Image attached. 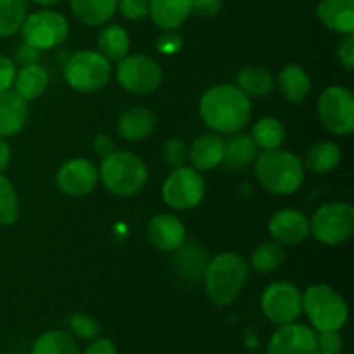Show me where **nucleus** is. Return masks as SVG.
I'll return each instance as SVG.
<instances>
[{"instance_id": "nucleus-32", "label": "nucleus", "mask_w": 354, "mask_h": 354, "mask_svg": "<svg viewBox=\"0 0 354 354\" xmlns=\"http://www.w3.org/2000/svg\"><path fill=\"white\" fill-rule=\"evenodd\" d=\"M28 12V0H0V37L16 35Z\"/></svg>"}, {"instance_id": "nucleus-4", "label": "nucleus", "mask_w": 354, "mask_h": 354, "mask_svg": "<svg viewBox=\"0 0 354 354\" xmlns=\"http://www.w3.org/2000/svg\"><path fill=\"white\" fill-rule=\"evenodd\" d=\"M99 176L109 192L116 196H135L145 187L149 173L138 156L127 151H114L102 158Z\"/></svg>"}, {"instance_id": "nucleus-20", "label": "nucleus", "mask_w": 354, "mask_h": 354, "mask_svg": "<svg viewBox=\"0 0 354 354\" xmlns=\"http://www.w3.org/2000/svg\"><path fill=\"white\" fill-rule=\"evenodd\" d=\"M317 12L322 23L335 33L354 31V0H322Z\"/></svg>"}, {"instance_id": "nucleus-28", "label": "nucleus", "mask_w": 354, "mask_h": 354, "mask_svg": "<svg viewBox=\"0 0 354 354\" xmlns=\"http://www.w3.org/2000/svg\"><path fill=\"white\" fill-rule=\"evenodd\" d=\"M31 354H80V346L69 332L50 330L37 339Z\"/></svg>"}, {"instance_id": "nucleus-7", "label": "nucleus", "mask_w": 354, "mask_h": 354, "mask_svg": "<svg viewBox=\"0 0 354 354\" xmlns=\"http://www.w3.org/2000/svg\"><path fill=\"white\" fill-rule=\"evenodd\" d=\"M24 45L40 50H50L64 44L69 33V24L62 14L55 10H38L24 17L23 26Z\"/></svg>"}, {"instance_id": "nucleus-31", "label": "nucleus", "mask_w": 354, "mask_h": 354, "mask_svg": "<svg viewBox=\"0 0 354 354\" xmlns=\"http://www.w3.org/2000/svg\"><path fill=\"white\" fill-rule=\"evenodd\" d=\"M341 161V149L334 142H320L308 151L306 168L313 173H327Z\"/></svg>"}, {"instance_id": "nucleus-2", "label": "nucleus", "mask_w": 354, "mask_h": 354, "mask_svg": "<svg viewBox=\"0 0 354 354\" xmlns=\"http://www.w3.org/2000/svg\"><path fill=\"white\" fill-rule=\"evenodd\" d=\"M249 277V266L237 252H223L207 261L204 283L211 303L230 306L244 289Z\"/></svg>"}, {"instance_id": "nucleus-25", "label": "nucleus", "mask_w": 354, "mask_h": 354, "mask_svg": "<svg viewBox=\"0 0 354 354\" xmlns=\"http://www.w3.org/2000/svg\"><path fill=\"white\" fill-rule=\"evenodd\" d=\"M280 92L289 102L299 104L308 97L311 90V80L301 66L289 64L279 75Z\"/></svg>"}, {"instance_id": "nucleus-15", "label": "nucleus", "mask_w": 354, "mask_h": 354, "mask_svg": "<svg viewBox=\"0 0 354 354\" xmlns=\"http://www.w3.org/2000/svg\"><path fill=\"white\" fill-rule=\"evenodd\" d=\"M268 230L279 244L296 245L310 235V220L297 209H282L273 214Z\"/></svg>"}, {"instance_id": "nucleus-43", "label": "nucleus", "mask_w": 354, "mask_h": 354, "mask_svg": "<svg viewBox=\"0 0 354 354\" xmlns=\"http://www.w3.org/2000/svg\"><path fill=\"white\" fill-rule=\"evenodd\" d=\"M93 149H95V152L100 156V158H106V156H109L111 152H114V140L109 137V135L100 133L93 138Z\"/></svg>"}, {"instance_id": "nucleus-13", "label": "nucleus", "mask_w": 354, "mask_h": 354, "mask_svg": "<svg viewBox=\"0 0 354 354\" xmlns=\"http://www.w3.org/2000/svg\"><path fill=\"white\" fill-rule=\"evenodd\" d=\"M266 354H322L318 349L317 334L308 325L287 324L280 325L272 335Z\"/></svg>"}, {"instance_id": "nucleus-18", "label": "nucleus", "mask_w": 354, "mask_h": 354, "mask_svg": "<svg viewBox=\"0 0 354 354\" xmlns=\"http://www.w3.org/2000/svg\"><path fill=\"white\" fill-rule=\"evenodd\" d=\"M192 14V0H149V16L162 30H176Z\"/></svg>"}, {"instance_id": "nucleus-11", "label": "nucleus", "mask_w": 354, "mask_h": 354, "mask_svg": "<svg viewBox=\"0 0 354 354\" xmlns=\"http://www.w3.org/2000/svg\"><path fill=\"white\" fill-rule=\"evenodd\" d=\"M206 183L199 171L189 166L175 168L162 185V199L173 209H190L203 201Z\"/></svg>"}, {"instance_id": "nucleus-27", "label": "nucleus", "mask_w": 354, "mask_h": 354, "mask_svg": "<svg viewBox=\"0 0 354 354\" xmlns=\"http://www.w3.org/2000/svg\"><path fill=\"white\" fill-rule=\"evenodd\" d=\"M176 268L180 275L185 277L187 280H197L204 275V270L207 266V256L197 244H187L183 242L176 249Z\"/></svg>"}, {"instance_id": "nucleus-37", "label": "nucleus", "mask_w": 354, "mask_h": 354, "mask_svg": "<svg viewBox=\"0 0 354 354\" xmlns=\"http://www.w3.org/2000/svg\"><path fill=\"white\" fill-rule=\"evenodd\" d=\"M118 9L127 19L140 21L149 14V0H118Z\"/></svg>"}, {"instance_id": "nucleus-19", "label": "nucleus", "mask_w": 354, "mask_h": 354, "mask_svg": "<svg viewBox=\"0 0 354 354\" xmlns=\"http://www.w3.org/2000/svg\"><path fill=\"white\" fill-rule=\"evenodd\" d=\"M28 116L26 100L12 90L0 92V138L19 133Z\"/></svg>"}, {"instance_id": "nucleus-44", "label": "nucleus", "mask_w": 354, "mask_h": 354, "mask_svg": "<svg viewBox=\"0 0 354 354\" xmlns=\"http://www.w3.org/2000/svg\"><path fill=\"white\" fill-rule=\"evenodd\" d=\"M83 354H118V351L113 341H109V339H97V341H93L86 348V351Z\"/></svg>"}, {"instance_id": "nucleus-3", "label": "nucleus", "mask_w": 354, "mask_h": 354, "mask_svg": "<svg viewBox=\"0 0 354 354\" xmlns=\"http://www.w3.org/2000/svg\"><path fill=\"white\" fill-rule=\"evenodd\" d=\"M254 171L263 189L277 196L294 194L304 180V165L301 159L282 149L263 151L256 156Z\"/></svg>"}, {"instance_id": "nucleus-6", "label": "nucleus", "mask_w": 354, "mask_h": 354, "mask_svg": "<svg viewBox=\"0 0 354 354\" xmlns=\"http://www.w3.org/2000/svg\"><path fill=\"white\" fill-rule=\"evenodd\" d=\"M64 78L68 85L78 92H95L109 82L111 64L100 52H76L66 62Z\"/></svg>"}, {"instance_id": "nucleus-30", "label": "nucleus", "mask_w": 354, "mask_h": 354, "mask_svg": "<svg viewBox=\"0 0 354 354\" xmlns=\"http://www.w3.org/2000/svg\"><path fill=\"white\" fill-rule=\"evenodd\" d=\"M251 137L259 149L273 151V149H279L286 140V128L277 118L266 116L254 124Z\"/></svg>"}, {"instance_id": "nucleus-12", "label": "nucleus", "mask_w": 354, "mask_h": 354, "mask_svg": "<svg viewBox=\"0 0 354 354\" xmlns=\"http://www.w3.org/2000/svg\"><path fill=\"white\" fill-rule=\"evenodd\" d=\"M261 308L272 324H294L303 311V294L294 283L275 282L263 292Z\"/></svg>"}, {"instance_id": "nucleus-36", "label": "nucleus", "mask_w": 354, "mask_h": 354, "mask_svg": "<svg viewBox=\"0 0 354 354\" xmlns=\"http://www.w3.org/2000/svg\"><path fill=\"white\" fill-rule=\"evenodd\" d=\"M162 159L171 168H182L189 161V147L185 142L178 140V138H169L162 145Z\"/></svg>"}, {"instance_id": "nucleus-16", "label": "nucleus", "mask_w": 354, "mask_h": 354, "mask_svg": "<svg viewBox=\"0 0 354 354\" xmlns=\"http://www.w3.org/2000/svg\"><path fill=\"white\" fill-rule=\"evenodd\" d=\"M147 239L156 249L176 251L185 242V227L173 214H158L149 221Z\"/></svg>"}, {"instance_id": "nucleus-26", "label": "nucleus", "mask_w": 354, "mask_h": 354, "mask_svg": "<svg viewBox=\"0 0 354 354\" xmlns=\"http://www.w3.org/2000/svg\"><path fill=\"white\" fill-rule=\"evenodd\" d=\"M130 50V38L127 30L120 24H109L99 35V52L107 61H118L127 57Z\"/></svg>"}, {"instance_id": "nucleus-10", "label": "nucleus", "mask_w": 354, "mask_h": 354, "mask_svg": "<svg viewBox=\"0 0 354 354\" xmlns=\"http://www.w3.org/2000/svg\"><path fill=\"white\" fill-rule=\"evenodd\" d=\"M318 114L327 130L348 135L354 130V97L346 86H328L318 100Z\"/></svg>"}, {"instance_id": "nucleus-38", "label": "nucleus", "mask_w": 354, "mask_h": 354, "mask_svg": "<svg viewBox=\"0 0 354 354\" xmlns=\"http://www.w3.org/2000/svg\"><path fill=\"white\" fill-rule=\"evenodd\" d=\"M317 342L322 354H341L344 348L339 330L320 332V335H317Z\"/></svg>"}, {"instance_id": "nucleus-47", "label": "nucleus", "mask_w": 354, "mask_h": 354, "mask_svg": "<svg viewBox=\"0 0 354 354\" xmlns=\"http://www.w3.org/2000/svg\"><path fill=\"white\" fill-rule=\"evenodd\" d=\"M33 2L40 3V6H54V3H59L61 0H33Z\"/></svg>"}, {"instance_id": "nucleus-42", "label": "nucleus", "mask_w": 354, "mask_h": 354, "mask_svg": "<svg viewBox=\"0 0 354 354\" xmlns=\"http://www.w3.org/2000/svg\"><path fill=\"white\" fill-rule=\"evenodd\" d=\"M182 45H183V41H182V37H180V35L166 33L158 40V50L162 52V54H166V55H171V54H176V52L182 48Z\"/></svg>"}, {"instance_id": "nucleus-45", "label": "nucleus", "mask_w": 354, "mask_h": 354, "mask_svg": "<svg viewBox=\"0 0 354 354\" xmlns=\"http://www.w3.org/2000/svg\"><path fill=\"white\" fill-rule=\"evenodd\" d=\"M16 61L19 62L21 66L35 64V62L38 61V50H37V48L28 47V45H24V47L17 48V52H16Z\"/></svg>"}, {"instance_id": "nucleus-9", "label": "nucleus", "mask_w": 354, "mask_h": 354, "mask_svg": "<svg viewBox=\"0 0 354 354\" xmlns=\"http://www.w3.org/2000/svg\"><path fill=\"white\" fill-rule=\"evenodd\" d=\"M116 78L124 90L137 95H149L161 85V66L154 59L142 54L127 55L120 61Z\"/></svg>"}, {"instance_id": "nucleus-29", "label": "nucleus", "mask_w": 354, "mask_h": 354, "mask_svg": "<svg viewBox=\"0 0 354 354\" xmlns=\"http://www.w3.org/2000/svg\"><path fill=\"white\" fill-rule=\"evenodd\" d=\"M237 86L252 97H265L273 90V76L261 66H249L237 75Z\"/></svg>"}, {"instance_id": "nucleus-8", "label": "nucleus", "mask_w": 354, "mask_h": 354, "mask_svg": "<svg viewBox=\"0 0 354 354\" xmlns=\"http://www.w3.org/2000/svg\"><path fill=\"white\" fill-rule=\"evenodd\" d=\"M310 232L325 245H339L354 232V209L351 204L330 203L322 206L310 221Z\"/></svg>"}, {"instance_id": "nucleus-17", "label": "nucleus", "mask_w": 354, "mask_h": 354, "mask_svg": "<svg viewBox=\"0 0 354 354\" xmlns=\"http://www.w3.org/2000/svg\"><path fill=\"white\" fill-rule=\"evenodd\" d=\"M225 140L216 133H204L194 140L189 149V161L197 171H207L223 161Z\"/></svg>"}, {"instance_id": "nucleus-23", "label": "nucleus", "mask_w": 354, "mask_h": 354, "mask_svg": "<svg viewBox=\"0 0 354 354\" xmlns=\"http://www.w3.org/2000/svg\"><path fill=\"white\" fill-rule=\"evenodd\" d=\"M73 14L88 26H102L113 19L118 0H69Z\"/></svg>"}, {"instance_id": "nucleus-40", "label": "nucleus", "mask_w": 354, "mask_h": 354, "mask_svg": "<svg viewBox=\"0 0 354 354\" xmlns=\"http://www.w3.org/2000/svg\"><path fill=\"white\" fill-rule=\"evenodd\" d=\"M14 78H16V66L6 55H0V92L2 90H9L14 85Z\"/></svg>"}, {"instance_id": "nucleus-21", "label": "nucleus", "mask_w": 354, "mask_h": 354, "mask_svg": "<svg viewBox=\"0 0 354 354\" xmlns=\"http://www.w3.org/2000/svg\"><path fill=\"white\" fill-rule=\"evenodd\" d=\"M258 156V145L254 144L251 135L241 133V131H235V135H232L227 142H225L223 149V165L228 169H239L248 168L249 165H252Z\"/></svg>"}, {"instance_id": "nucleus-33", "label": "nucleus", "mask_w": 354, "mask_h": 354, "mask_svg": "<svg viewBox=\"0 0 354 354\" xmlns=\"http://www.w3.org/2000/svg\"><path fill=\"white\" fill-rule=\"evenodd\" d=\"M286 259V251L279 242H265L254 251L251 258V266L258 273H270L280 268Z\"/></svg>"}, {"instance_id": "nucleus-41", "label": "nucleus", "mask_w": 354, "mask_h": 354, "mask_svg": "<svg viewBox=\"0 0 354 354\" xmlns=\"http://www.w3.org/2000/svg\"><path fill=\"white\" fill-rule=\"evenodd\" d=\"M339 59L346 69L354 68V35H346L344 40L339 45Z\"/></svg>"}, {"instance_id": "nucleus-5", "label": "nucleus", "mask_w": 354, "mask_h": 354, "mask_svg": "<svg viewBox=\"0 0 354 354\" xmlns=\"http://www.w3.org/2000/svg\"><path fill=\"white\" fill-rule=\"evenodd\" d=\"M303 310L318 332L339 330L348 322V304L327 283L308 287L303 294Z\"/></svg>"}, {"instance_id": "nucleus-24", "label": "nucleus", "mask_w": 354, "mask_h": 354, "mask_svg": "<svg viewBox=\"0 0 354 354\" xmlns=\"http://www.w3.org/2000/svg\"><path fill=\"white\" fill-rule=\"evenodd\" d=\"M48 85V75L40 64H26L21 66L19 71H16L14 86L16 93L23 100H33L45 92Z\"/></svg>"}, {"instance_id": "nucleus-22", "label": "nucleus", "mask_w": 354, "mask_h": 354, "mask_svg": "<svg viewBox=\"0 0 354 354\" xmlns=\"http://www.w3.org/2000/svg\"><path fill=\"white\" fill-rule=\"evenodd\" d=\"M156 127V116L145 107H130L118 120V133L124 140H142L149 137Z\"/></svg>"}, {"instance_id": "nucleus-39", "label": "nucleus", "mask_w": 354, "mask_h": 354, "mask_svg": "<svg viewBox=\"0 0 354 354\" xmlns=\"http://www.w3.org/2000/svg\"><path fill=\"white\" fill-rule=\"evenodd\" d=\"M223 9V0H192V12L201 17H214Z\"/></svg>"}, {"instance_id": "nucleus-46", "label": "nucleus", "mask_w": 354, "mask_h": 354, "mask_svg": "<svg viewBox=\"0 0 354 354\" xmlns=\"http://www.w3.org/2000/svg\"><path fill=\"white\" fill-rule=\"evenodd\" d=\"M10 161V147L3 138H0V173L6 171Z\"/></svg>"}, {"instance_id": "nucleus-14", "label": "nucleus", "mask_w": 354, "mask_h": 354, "mask_svg": "<svg viewBox=\"0 0 354 354\" xmlns=\"http://www.w3.org/2000/svg\"><path fill=\"white\" fill-rule=\"evenodd\" d=\"M97 180H99V171L88 159H69L68 162L61 166L57 171L59 190H62L68 196H86L93 190Z\"/></svg>"}, {"instance_id": "nucleus-1", "label": "nucleus", "mask_w": 354, "mask_h": 354, "mask_svg": "<svg viewBox=\"0 0 354 354\" xmlns=\"http://www.w3.org/2000/svg\"><path fill=\"white\" fill-rule=\"evenodd\" d=\"M199 113L214 131L235 133L251 120V102L239 86L216 85L203 95Z\"/></svg>"}, {"instance_id": "nucleus-35", "label": "nucleus", "mask_w": 354, "mask_h": 354, "mask_svg": "<svg viewBox=\"0 0 354 354\" xmlns=\"http://www.w3.org/2000/svg\"><path fill=\"white\" fill-rule=\"evenodd\" d=\"M66 327L69 328V334H73L75 337L85 339V341H92L100 332L99 322L83 313L69 315L68 320H66Z\"/></svg>"}, {"instance_id": "nucleus-34", "label": "nucleus", "mask_w": 354, "mask_h": 354, "mask_svg": "<svg viewBox=\"0 0 354 354\" xmlns=\"http://www.w3.org/2000/svg\"><path fill=\"white\" fill-rule=\"evenodd\" d=\"M19 216V199L12 183L0 173V227L12 225Z\"/></svg>"}]
</instances>
